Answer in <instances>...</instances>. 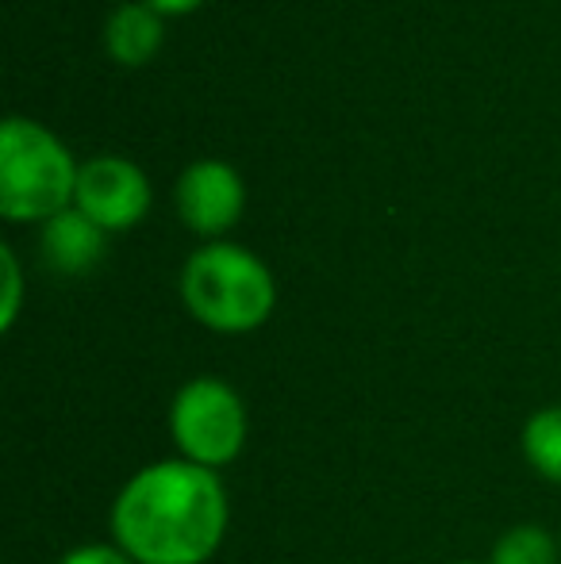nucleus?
Instances as JSON below:
<instances>
[{
	"label": "nucleus",
	"instance_id": "f257e3e1",
	"mask_svg": "<svg viewBox=\"0 0 561 564\" xmlns=\"http://www.w3.org/2000/svg\"><path fill=\"white\" fill-rule=\"evenodd\" d=\"M227 491L212 468L185 457L131 476L112 503V545L136 564H208L227 534Z\"/></svg>",
	"mask_w": 561,
	"mask_h": 564
},
{
	"label": "nucleus",
	"instance_id": "f03ea898",
	"mask_svg": "<svg viewBox=\"0 0 561 564\" xmlns=\"http://www.w3.org/2000/svg\"><path fill=\"white\" fill-rule=\"evenodd\" d=\"M181 300L201 327L216 335H247L273 315L278 281L247 246L204 242L181 269Z\"/></svg>",
	"mask_w": 561,
	"mask_h": 564
},
{
	"label": "nucleus",
	"instance_id": "7ed1b4c3",
	"mask_svg": "<svg viewBox=\"0 0 561 564\" xmlns=\"http://www.w3.org/2000/svg\"><path fill=\"white\" fill-rule=\"evenodd\" d=\"M77 170L69 147L28 116L0 127V216L8 224H46L74 208Z\"/></svg>",
	"mask_w": 561,
	"mask_h": 564
},
{
	"label": "nucleus",
	"instance_id": "20e7f679",
	"mask_svg": "<svg viewBox=\"0 0 561 564\" xmlns=\"http://www.w3.org/2000/svg\"><path fill=\"white\" fill-rule=\"evenodd\" d=\"M170 438L185 460L216 473L247 446V403L219 377L188 380L170 403Z\"/></svg>",
	"mask_w": 561,
	"mask_h": 564
},
{
	"label": "nucleus",
	"instance_id": "39448f33",
	"mask_svg": "<svg viewBox=\"0 0 561 564\" xmlns=\"http://www.w3.org/2000/svg\"><path fill=\"white\" fill-rule=\"evenodd\" d=\"M74 208L85 212L100 230H131L150 212V181L136 162L100 154L77 170Z\"/></svg>",
	"mask_w": 561,
	"mask_h": 564
},
{
	"label": "nucleus",
	"instance_id": "423d86ee",
	"mask_svg": "<svg viewBox=\"0 0 561 564\" xmlns=\"http://www.w3.org/2000/svg\"><path fill=\"white\" fill-rule=\"evenodd\" d=\"M173 204H177V216L188 230L219 242V235H227L242 219L247 185H242L235 165L219 162V158H204L177 177Z\"/></svg>",
	"mask_w": 561,
	"mask_h": 564
},
{
	"label": "nucleus",
	"instance_id": "0eeeda50",
	"mask_svg": "<svg viewBox=\"0 0 561 564\" xmlns=\"http://www.w3.org/2000/svg\"><path fill=\"white\" fill-rule=\"evenodd\" d=\"M43 258L54 273H89L105 258V230L93 224L85 212L66 208L62 216L43 224Z\"/></svg>",
	"mask_w": 561,
	"mask_h": 564
},
{
	"label": "nucleus",
	"instance_id": "6e6552de",
	"mask_svg": "<svg viewBox=\"0 0 561 564\" xmlns=\"http://www.w3.org/2000/svg\"><path fill=\"white\" fill-rule=\"evenodd\" d=\"M162 39H165L162 15L150 4H142V0L120 4L105 20V51L120 66H147L162 51Z\"/></svg>",
	"mask_w": 561,
	"mask_h": 564
},
{
	"label": "nucleus",
	"instance_id": "1a4fd4ad",
	"mask_svg": "<svg viewBox=\"0 0 561 564\" xmlns=\"http://www.w3.org/2000/svg\"><path fill=\"white\" fill-rule=\"evenodd\" d=\"M524 457L542 480L561 484V403L542 408L524 426Z\"/></svg>",
	"mask_w": 561,
	"mask_h": 564
},
{
	"label": "nucleus",
	"instance_id": "9d476101",
	"mask_svg": "<svg viewBox=\"0 0 561 564\" xmlns=\"http://www.w3.org/2000/svg\"><path fill=\"white\" fill-rule=\"evenodd\" d=\"M488 564H561V545L547 527L524 522L496 538Z\"/></svg>",
	"mask_w": 561,
	"mask_h": 564
},
{
	"label": "nucleus",
	"instance_id": "9b49d317",
	"mask_svg": "<svg viewBox=\"0 0 561 564\" xmlns=\"http://www.w3.org/2000/svg\"><path fill=\"white\" fill-rule=\"evenodd\" d=\"M0 261H4V312H0V330H12L15 315H20V261H15V250L4 246L0 250Z\"/></svg>",
	"mask_w": 561,
	"mask_h": 564
},
{
	"label": "nucleus",
	"instance_id": "f8f14e48",
	"mask_svg": "<svg viewBox=\"0 0 561 564\" xmlns=\"http://www.w3.org/2000/svg\"><path fill=\"white\" fill-rule=\"evenodd\" d=\"M58 564H136V561H131L120 545L93 542V545H77V550H69Z\"/></svg>",
	"mask_w": 561,
	"mask_h": 564
},
{
	"label": "nucleus",
	"instance_id": "ddd939ff",
	"mask_svg": "<svg viewBox=\"0 0 561 564\" xmlns=\"http://www.w3.org/2000/svg\"><path fill=\"white\" fill-rule=\"evenodd\" d=\"M142 4H150L158 15H185V12H196L204 0H142Z\"/></svg>",
	"mask_w": 561,
	"mask_h": 564
},
{
	"label": "nucleus",
	"instance_id": "4468645a",
	"mask_svg": "<svg viewBox=\"0 0 561 564\" xmlns=\"http://www.w3.org/2000/svg\"><path fill=\"white\" fill-rule=\"evenodd\" d=\"M454 564H477V561H454Z\"/></svg>",
	"mask_w": 561,
	"mask_h": 564
},
{
	"label": "nucleus",
	"instance_id": "2eb2a0df",
	"mask_svg": "<svg viewBox=\"0 0 561 564\" xmlns=\"http://www.w3.org/2000/svg\"><path fill=\"white\" fill-rule=\"evenodd\" d=\"M558 545H561V534H558Z\"/></svg>",
	"mask_w": 561,
	"mask_h": 564
}]
</instances>
